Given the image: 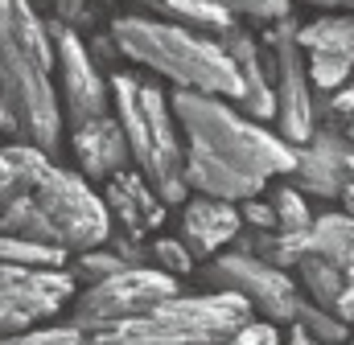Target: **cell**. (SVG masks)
I'll use <instances>...</instances> for the list:
<instances>
[{"mask_svg":"<svg viewBox=\"0 0 354 345\" xmlns=\"http://www.w3.org/2000/svg\"><path fill=\"white\" fill-rule=\"evenodd\" d=\"M174 115L185 140V181L194 193L248 201L272 181L292 177L297 148L243 115L239 103L202 90H174Z\"/></svg>","mask_w":354,"mask_h":345,"instance_id":"cell-1","label":"cell"},{"mask_svg":"<svg viewBox=\"0 0 354 345\" xmlns=\"http://www.w3.org/2000/svg\"><path fill=\"white\" fill-rule=\"evenodd\" d=\"M0 235L79 255L111 239V210L87 177L62 169L54 152L0 140Z\"/></svg>","mask_w":354,"mask_h":345,"instance_id":"cell-2","label":"cell"},{"mask_svg":"<svg viewBox=\"0 0 354 345\" xmlns=\"http://www.w3.org/2000/svg\"><path fill=\"white\" fill-rule=\"evenodd\" d=\"M54 37L33 0H0V140L62 144V90L54 86Z\"/></svg>","mask_w":354,"mask_h":345,"instance_id":"cell-3","label":"cell"},{"mask_svg":"<svg viewBox=\"0 0 354 345\" xmlns=\"http://www.w3.org/2000/svg\"><path fill=\"white\" fill-rule=\"evenodd\" d=\"M107 37L120 58L161 75L174 90H202L223 95L231 103L243 99V79L223 41L206 29H194L174 17H149V12H120L107 25Z\"/></svg>","mask_w":354,"mask_h":345,"instance_id":"cell-4","label":"cell"},{"mask_svg":"<svg viewBox=\"0 0 354 345\" xmlns=\"http://www.w3.org/2000/svg\"><path fill=\"white\" fill-rule=\"evenodd\" d=\"M252 304L235 292H177L174 300L124 321H66L62 345H227L252 325Z\"/></svg>","mask_w":354,"mask_h":345,"instance_id":"cell-5","label":"cell"},{"mask_svg":"<svg viewBox=\"0 0 354 345\" xmlns=\"http://www.w3.org/2000/svg\"><path fill=\"white\" fill-rule=\"evenodd\" d=\"M111 79V103L128 132L132 169L145 172V181L161 193L165 206H185L194 193L185 181V140L177 128L174 99L161 95V86L145 83L132 70H115Z\"/></svg>","mask_w":354,"mask_h":345,"instance_id":"cell-6","label":"cell"},{"mask_svg":"<svg viewBox=\"0 0 354 345\" xmlns=\"http://www.w3.org/2000/svg\"><path fill=\"white\" fill-rule=\"evenodd\" d=\"M206 284L214 292H235L243 296L264 321L272 325H297L301 308H305V292L292 279V271L252 255V251H231L218 255L206 267Z\"/></svg>","mask_w":354,"mask_h":345,"instance_id":"cell-7","label":"cell"},{"mask_svg":"<svg viewBox=\"0 0 354 345\" xmlns=\"http://www.w3.org/2000/svg\"><path fill=\"white\" fill-rule=\"evenodd\" d=\"M268 50H272V79H276V132L301 148L317 136V103H313V83H309V54L297 41V25L284 17L276 25H268L264 33Z\"/></svg>","mask_w":354,"mask_h":345,"instance_id":"cell-8","label":"cell"},{"mask_svg":"<svg viewBox=\"0 0 354 345\" xmlns=\"http://www.w3.org/2000/svg\"><path fill=\"white\" fill-rule=\"evenodd\" d=\"M79 279L66 267H12L0 263V337L37 329L75 304Z\"/></svg>","mask_w":354,"mask_h":345,"instance_id":"cell-9","label":"cell"},{"mask_svg":"<svg viewBox=\"0 0 354 345\" xmlns=\"http://www.w3.org/2000/svg\"><path fill=\"white\" fill-rule=\"evenodd\" d=\"M50 37H54V58H58V90H62V111L71 128H83L99 115H111V79H103L91 46L83 41L79 29L62 25L58 17H50Z\"/></svg>","mask_w":354,"mask_h":345,"instance_id":"cell-10","label":"cell"},{"mask_svg":"<svg viewBox=\"0 0 354 345\" xmlns=\"http://www.w3.org/2000/svg\"><path fill=\"white\" fill-rule=\"evenodd\" d=\"M181 292V279L161 271V267H124L111 279H99L91 288H79L71 321H124L140 317Z\"/></svg>","mask_w":354,"mask_h":345,"instance_id":"cell-11","label":"cell"},{"mask_svg":"<svg viewBox=\"0 0 354 345\" xmlns=\"http://www.w3.org/2000/svg\"><path fill=\"white\" fill-rule=\"evenodd\" d=\"M351 172H354V140L342 136V128H317V136L297 148V165H292L288 181L301 193H313L322 201H338Z\"/></svg>","mask_w":354,"mask_h":345,"instance_id":"cell-12","label":"cell"},{"mask_svg":"<svg viewBox=\"0 0 354 345\" xmlns=\"http://www.w3.org/2000/svg\"><path fill=\"white\" fill-rule=\"evenodd\" d=\"M223 41V50L231 54V62L239 66V79H243V99H239V111L252 115V119H276V70H272V50L268 41H260L252 29L243 25H231L223 33H214Z\"/></svg>","mask_w":354,"mask_h":345,"instance_id":"cell-13","label":"cell"},{"mask_svg":"<svg viewBox=\"0 0 354 345\" xmlns=\"http://www.w3.org/2000/svg\"><path fill=\"white\" fill-rule=\"evenodd\" d=\"M243 226H248V222H243L239 201L194 193V197H185V206H181V239H185V247L198 259L218 255L231 239L243 235Z\"/></svg>","mask_w":354,"mask_h":345,"instance_id":"cell-14","label":"cell"},{"mask_svg":"<svg viewBox=\"0 0 354 345\" xmlns=\"http://www.w3.org/2000/svg\"><path fill=\"white\" fill-rule=\"evenodd\" d=\"M75 144V161H79V172L87 181H111L115 172H124L132 165V148H128V132L120 124V115H99L83 128H75L71 136Z\"/></svg>","mask_w":354,"mask_h":345,"instance_id":"cell-15","label":"cell"},{"mask_svg":"<svg viewBox=\"0 0 354 345\" xmlns=\"http://www.w3.org/2000/svg\"><path fill=\"white\" fill-rule=\"evenodd\" d=\"M103 201H107V210H111V222H120L132 239H145L149 230H161L165 226V201H161V193L145 181V172L140 169H124L115 172L111 181H107V189H103Z\"/></svg>","mask_w":354,"mask_h":345,"instance_id":"cell-16","label":"cell"},{"mask_svg":"<svg viewBox=\"0 0 354 345\" xmlns=\"http://www.w3.org/2000/svg\"><path fill=\"white\" fill-rule=\"evenodd\" d=\"M309 255L330 259L354 279V214L346 210H326L309 226Z\"/></svg>","mask_w":354,"mask_h":345,"instance_id":"cell-17","label":"cell"},{"mask_svg":"<svg viewBox=\"0 0 354 345\" xmlns=\"http://www.w3.org/2000/svg\"><path fill=\"white\" fill-rule=\"evenodd\" d=\"M297 41L305 46V54H338L354 62V12L326 8L322 17L297 25Z\"/></svg>","mask_w":354,"mask_h":345,"instance_id":"cell-18","label":"cell"},{"mask_svg":"<svg viewBox=\"0 0 354 345\" xmlns=\"http://www.w3.org/2000/svg\"><path fill=\"white\" fill-rule=\"evenodd\" d=\"M297 275H301V292H305L313 304L338 313V300H342V292H346V284H351V275H346L342 267H334L330 259H322V255H305L297 263Z\"/></svg>","mask_w":354,"mask_h":345,"instance_id":"cell-19","label":"cell"},{"mask_svg":"<svg viewBox=\"0 0 354 345\" xmlns=\"http://www.w3.org/2000/svg\"><path fill=\"white\" fill-rule=\"evenodd\" d=\"M153 4L165 8L174 21H185V25L206 29V33H223V29H231V25H243V21H235V12H227V8L214 4V0H153Z\"/></svg>","mask_w":354,"mask_h":345,"instance_id":"cell-20","label":"cell"},{"mask_svg":"<svg viewBox=\"0 0 354 345\" xmlns=\"http://www.w3.org/2000/svg\"><path fill=\"white\" fill-rule=\"evenodd\" d=\"M0 263H12V267H66L71 255L58 251V247H46V243L21 239V235H0Z\"/></svg>","mask_w":354,"mask_h":345,"instance_id":"cell-21","label":"cell"},{"mask_svg":"<svg viewBox=\"0 0 354 345\" xmlns=\"http://www.w3.org/2000/svg\"><path fill=\"white\" fill-rule=\"evenodd\" d=\"M268 201H272V210H276V222H280V230L305 235V230L313 226V218H317V214L305 206V193H301L292 181H280V185H272Z\"/></svg>","mask_w":354,"mask_h":345,"instance_id":"cell-22","label":"cell"},{"mask_svg":"<svg viewBox=\"0 0 354 345\" xmlns=\"http://www.w3.org/2000/svg\"><path fill=\"white\" fill-rule=\"evenodd\" d=\"M124 267H140V263L124 259L120 251H103V247H91V251L71 255V275L79 279V288H91V284H99V279H111V275H120Z\"/></svg>","mask_w":354,"mask_h":345,"instance_id":"cell-23","label":"cell"},{"mask_svg":"<svg viewBox=\"0 0 354 345\" xmlns=\"http://www.w3.org/2000/svg\"><path fill=\"white\" fill-rule=\"evenodd\" d=\"M297 325H305V329H309L317 342H326V345H346V342H351V333H346V321H342L338 313H330V308L313 304L309 296H305V308H301Z\"/></svg>","mask_w":354,"mask_h":345,"instance_id":"cell-24","label":"cell"},{"mask_svg":"<svg viewBox=\"0 0 354 345\" xmlns=\"http://www.w3.org/2000/svg\"><path fill=\"white\" fill-rule=\"evenodd\" d=\"M351 79H354L351 58H338V54H309V83H313V90L334 95L338 86H346Z\"/></svg>","mask_w":354,"mask_h":345,"instance_id":"cell-25","label":"cell"},{"mask_svg":"<svg viewBox=\"0 0 354 345\" xmlns=\"http://www.w3.org/2000/svg\"><path fill=\"white\" fill-rule=\"evenodd\" d=\"M243 25H276L292 12V0H214Z\"/></svg>","mask_w":354,"mask_h":345,"instance_id":"cell-26","label":"cell"},{"mask_svg":"<svg viewBox=\"0 0 354 345\" xmlns=\"http://www.w3.org/2000/svg\"><path fill=\"white\" fill-rule=\"evenodd\" d=\"M153 259H157V267L169 271V275H189L198 255L185 247V239H169V235H161V239L153 243Z\"/></svg>","mask_w":354,"mask_h":345,"instance_id":"cell-27","label":"cell"},{"mask_svg":"<svg viewBox=\"0 0 354 345\" xmlns=\"http://www.w3.org/2000/svg\"><path fill=\"white\" fill-rule=\"evenodd\" d=\"M54 17L71 29H87L95 21V0H54Z\"/></svg>","mask_w":354,"mask_h":345,"instance_id":"cell-28","label":"cell"},{"mask_svg":"<svg viewBox=\"0 0 354 345\" xmlns=\"http://www.w3.org/2000/svg\"><path fill=\"white\" fill-rule=\"evenodd\" d=\"M227 345H280V325H272V321H252V325H243Z\"/></svg>","mask_w":354,"mask_h":345,"instance_id":"cell-29","label":"cell"},{"mask_svg":"<svg viewBox=\"0 0 354 345\" xmlns=\"http://www.w3.org/2000/svg\"><path fill=\"white\" fill-rule=\"evenodd\" d=\"M239 210H243V222H248L252 230H280V222H276V210H272V201L248 197V201H239Z\"/></svg>","mask_w":354,"mask_h":345,"instance_id":"cell-30","label":"cell"},{"mask_svg":"<svg viewBox=\"0 0 354 345\" xmlns=\"http://www.w3.org/2000/svg\"><path fill=\"white\" fill-rule=\"evenodd\" d=\"M326 111H330L334 119H346V115H354V79L346 86H338V90L326 99Z\"/></svg>","mask_w":354,"mask_h":345,"instance_id":"cell-31","label":"cell"},{"mask_svg":"<svg viewBox=\"0 0 354 345\" xmlns=\"http://www.w3.org/2000/svg\"><path fill=\"white\" fill-rule=\"evenodd\" d=\"M284 345H326V342H317L305 325H288V342Z\"/></svg>","mask_w":354,"mask_h":345,"instance_id":"cell-32","label":"cell"},{"mask_svg":"<svg viewBox=\"0 0 354 345\" xmlns=\"http://www.w3.org/2000/svg\"><path fill=\"white\" fill-rule=\"evenodd\" d=\"M338 317H342L346 325L354 321V279L346 284V292H342V300H338Z\"/></svg>","mask_w":354,"mask_h":345,"instance_id":"cell-33","label":"cell"},{"mask_svg":"<svg viewBox=\"0 0 354 345\" xmlns=\"http://www.w3.org/2000/svg\"><path fill=\"white\" fill-rule=\"evenodd\" d=\"M305 4H317V8H342V12H354V0H305Z\"/></svg>","mask_w":354,"mask_h":345,"instance_id":"cell-34","label":"cell"},{"mask_svg":"<svg viewBox=\"0 0 354 345\" xmlns=\"http://www.w3.org/2000/svg\"><path fill=\"white\" fill-rule=\"evenodd\" d=\"M338 201H342V210H346V214H354V172H351V181H346V189H342V197H338Z\"/></svg>","mask_w":354,"mask_h":345,"instance_id":"cell-35","label":"cell"},{"mask_svg":"<svg viewBox=\"0 0 354 345\" xmlns=\"http://www.w3.org/2000/svg\"><path fill=\"white\" fill-rule=\"evenodd\" d=\"M140 4H153V0H140Z\"/></svg>","mask_w":354,"mask_h":345,"instance_id":"cell-36","label":"cell"},{"mask_svg":"<svg viewBox=\"0 0 354 345\" xmlns=\"http://www.w3.org/2000/svg\"><path fill=\"white\" fill-rule=\"evenodd\" d=\"M346 345H354V337H351V342H346Z\"/></svg>","mask_w":354,"mask_h":345,"instance_id":"cell-37","label":"cell"}]
</instances>
